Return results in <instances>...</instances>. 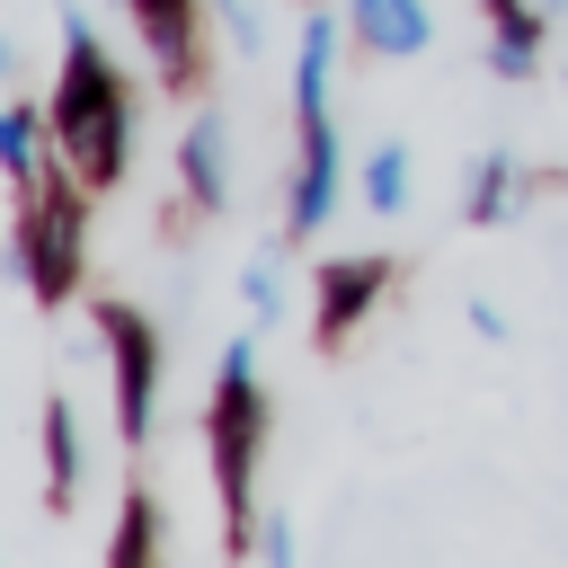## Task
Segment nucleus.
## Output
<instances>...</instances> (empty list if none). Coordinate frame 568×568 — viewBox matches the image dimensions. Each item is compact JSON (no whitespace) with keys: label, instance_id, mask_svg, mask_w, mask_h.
Segmentation results:
<instances>
[{"label":"nucleus","instance_id":"nucleus-1","mask_svg":"<svg viewBox=\"0 0 568 568\" xmlns=\"http://www.w3.org/2000/svg\"><path fill=\"white\" fill-rule=\"evenodd\" d=\"M53 151L80 186H115L133 169V98H124V71L106 62L98 27L71 9L62 18V80H53Z\"/></svg>","mask_w":568,"mask_h":568},{"label":"nucleus","instance_id":"nucleus-2","mask_svg":"<svg viewBox=\"0 0 568 568\" xmlns=\"http://www.w3.org/2000/svg\"><path fill=\"white\" fill-rule=\"evenodd\" d=\"M204 453L213 488L231 506V532H248L257 506V453H266V390H257V337H231L213 355V408H204Z\"/></svg>","mask_w":568,"mask_h":568},{"label":"nucleus","instance_id":"nucleus-3","mask_svg":"<svg viewBox=\"0 0 568 568\" xmlns=\"http://www.w3.org/2000/svg\"><path fill=\"white\" fill-rule=\"evenodd\" d=\"M9 257L27 275V293L53 311L80 293V266H89V186L71 169H44L27 195H18V231H9Z\"/></svg>","mask_w":568,"mask_h":568},{"label":"nucleus","instance_id":"nucleus-4","mask_svg":"<svg viewBox=\"0 0 568 568\" xmlns=\"http://www.w3.org/2000/svg\"><path fill=\"white\" fill-rule=\"evenodd\" d=\"M98 337H106V373H115V435L151 444V426H160V328L133 302H98Z\"/></svg>","mask_w":568,"mask_h":568},{"label":"nucleus","instance_id":"nucleus-5","mask_svg":"<svg viewBox=\"0 0 568 568\" xmlns=\"http://www.w3.org/2000/svg\"><path fill=\"white\" fill-rule=\"evenodd\" d=\"M346 204V151H337V124H302V151H293V186H284V231L311 240L328 213Z\"/></svg>","mask_w":568,"mask_h":568},{"label":"nucleus","instance_id":"nucleus-6","mask_svg":"<svg viewBox=\"0 0 568 568\" xmlns=\"http://www.w3.org/2000/svg\"><path fill=\"white\" fill-rule=\"evenodd\" d=\"M382 293H390V257H328L320 266V284H311V320H320V337H346L355 320H373L382 311Z\"/></svg>","mask_w":568,"mask_h":568},{"label":"nucleus","instance_id":"nucleus-7","mask_svg":"<svg viewBox=\"0 0 568 568\" xmlns=\"http://www.w3.org/2000/svg\"><path fill=\"white\" fill-rule=\"evenodd\" d=\"M178 186H186L195 213H222L231 204V115L222 106L186 115V133H178Z\"/></svg>","mask_w":568,"mask_h":568},{"label":"nucleus","instance_id":"nucleus-8","mask_svg":"<svg viewBox=\"0 0 568 568\" xmlns=\"http://www.w3.org/2000/svg\"><path fill=\"white\" fill-rule=\"evenodd\" d=\"M346 36L382 62H417L435 44V9L426 0H346Z\"/></svg>","mask_w":568,"mask_h":568},{"label":"nucleus","instance_id":"nucleus-9","mask_svg":"<svg viewBox=\"0 0 568 568\" xmlns=\"http://www.w3.org/2000/svg\"><path fill=\"white\" fill-rule=\"evenodd\" d=\"M337 44H346V9H311L302 18V44H293V115L320 124L328 115V89H337Z\"/></svg>","mask_w":568,"mask_h":568},{"label":"nucleus","instance_id":"nucleus-10","mask_svg":"<svg viewBox=\"0 0 568 568\" xmlns=\"http://www.w3.org/2000/svg\"><path fill=\"white\" fill-rule=\"evenodd\" d=\"M124 9H133L142 44H151L160 80H186L195 71V18H204V0H124Z\"/></svg>","mask_w":568,"mask_h":568},{"label":"nucleus","instance_id":"nucleus-11","mask_svg":"<svg viewBox=\"0 0 568 568\" xmlns=\"http://www.w3.org/2000/svg\"><path fill=\"white\" fill-rule=\"evenodd\" d=\"M524 195H532V178H524V160H506V151H488V160H470V186H462V222H479V231H497V222H515V213H524Z\"/></svg>","mask_w":568,"mask_h":568},{"label":"nucleus","instance_id":"nucleus-12","mask_svg":"<svg viewBox=\"0 0 568 568\" xmlns=\"http://www.w3.org/2000/svg\"><path fill=\"white\" fill-rule=\"evenodd\" d=\"M532 62H541V0L488 9V71L497 80H532Z\"/></svg>","mask_w":568,"mask_h":568},{"label":"nucleus","instance_id":"nucleus-13","mask_svg":"<svg viewBox=\"0 0 568 568\" xmlns=\"http://www.w3.org/2000/svg\"><path fill=\"white\" fill-rule=\"evenodd\" d=\"M408 186H417V169H408V142H373V151H364V169H355V195H364V213L399 222V213H408Z\"/></svg>","mask_w":568,"mask_h":568},{"label":"nucleus","instance_id":"nucleus-14","mask_svg":"<svg viewBox=\"0 0 568 568\" xmlns=\"http://www.w3.org/2000/svg\"><path fill=\"white\" fill-rule=\"evenodd\" d=\"M80 479H89V444H80L71 399L53 390V399H44V488H53V497H80Z\"/></svg>","mask_w":568,"mask_h":568},{"label":"nucleus","instance_id":"nucleus-15","mask_svg":"<svg viewBox=\"0 0 568 568\" xmlns=\"http://www.w3.org/2000/svg\"><path fill=\"white\" fill-rule=\"evenodd\" d=\"M44 142H53V115H36V106H9L0 115V169H9L18 195L44 178Z\"/></svg>","mask_w":568,"mask_h":568},{"label":"nucleus","instance_id":"nucleus-16","mask_svg":"<svg viewBox=\"0 0 568 568\" xmlns=\"http://www.w3.org/2000/svg\"><path fill=\"white\" fill-rule=\"evenodd\" d=\"M240 302H248L257 328L284 320V266H275V257H248V266H240Z\"/></svg>","mask_w":568,"mask_h":568},{"label":"nucleus","instance_id":"nucleus-17","mask_svg":"<svg viewBox=\"0 0 568 568\" xmlns=\"http://www.w3.org/2000/svg\"><path fill=\"white\" fill-rule=\"evenodd\" d=\"M160 550V524H151V506H142V488L124 497V524H115V568H142Z\"/></svg>","mask_w":568,"mask_h":568},{"label":"nucleus","instance_id":"nucleus-18","mask_svg":"<svg viewBox=\"0 0 568 568\" xmlns=\"http://www.w3.org/2000/svg\"><path fill=\"white\" fill-rule=\"evenodd\" d=\"M240 550H257L266 568H293V559H302V532H293L284 515H248V532H240Z\"/></svg>","mask_w":568,"mask_h":568},{"label":"nucleus","instance_id":"nucleus-19","mask_svg":"<svg viewBox=\"0 0 568 568\" xmlns=\"http://www.w3.org/2000/svg\"><path fill=\"white\" fill-rule=\"evenodd\" d=\"M462 320H470V328H479V337H488V346H506V311H497V302H470V311H462Z\"/></svg>","mask_w":568,"mask_h":568},{"label":"nucleus","instance_id":"nucleus-20","mask_svg":"<svg viewBox=\"0 0 568 568\" xmlns=\"http://www.w3.org/2000/svg\"><path fill=\"white\" fill-rule=\"evenodd\" d=\"M213 9H231V0H213Z\"/></svg>","mask_w":568,"mask_h":568},{"label":"nucleus","instance_id":"nucleus-21","mask_svg":"<svg viewBox=\"0 0 568 568\" xmlns=\"http://www.w3.org/2000/svg\"><path fill=\"white\" fill-rule=\"evenodd\" d=\"M488 9H506V0H488Z\"/></svg>","mask_w":568,"mask_h":568},{"label":"nucleus","instance_id":"nucleus-22","mask_svg":"<svg viewBox=\"0 0 568 568\" xmlns=\"http://www.w3.org/2000/svg\"><path fill=\"white\" fill-rule=\"evenodd\" d=\"M559 80H568V71H559Z\"/></svg>","mask_w":568,"mask_h":568}]
</instances>
